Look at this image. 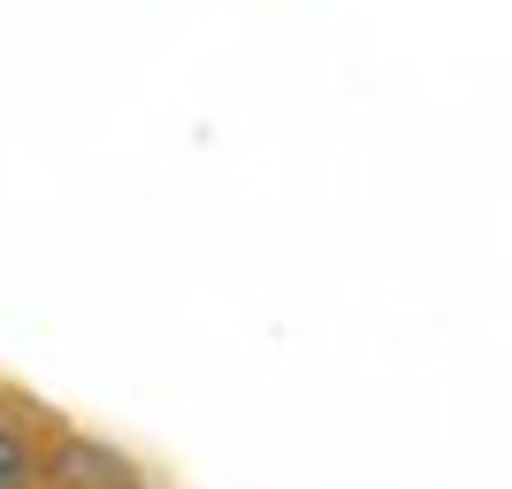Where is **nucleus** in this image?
I'll list each match as a JSON object with an SVG mask.
<instances>
[{
	"label": "nucleus",
	"instance_id": "f257e3e1",
	"mask_svg": "<svg viewBox=\"0 0 512 489\" xmlns=\"http://www.w3.org/2000/svg\"><path fill=\"white\" fill-rule=\"evenodd\" d=\"M31 444H23V428H8L0 421V489H31Z\"/></svg>",
	"mask_w": 512,
	"mask_h": 489
}]
</instances>
